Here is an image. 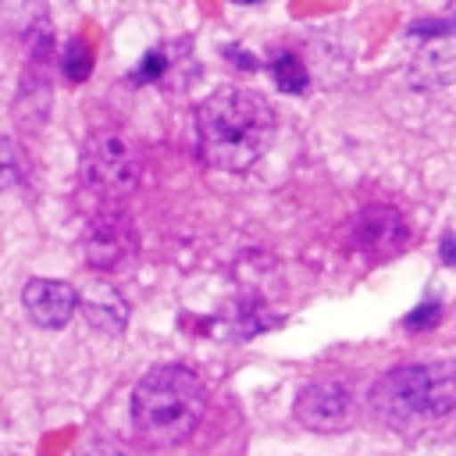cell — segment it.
Listing matches in <instances>:
<instances>
[{
    "mask_svg": "<svg viewBox=\"0 0 456 456\" xmlns=\"http://www.w3.org/2000/svg\"><path fill=\"white\" fill-rule=\"evenodd\" d=\"M196 139L200 157L210 167L242 175L267 153L274 139V110L253 89H214L196 107Z\"/></svg>",
    "mask_w": 456,
    "mask_h": 456,
    "instance_id": "1",
    "label": "cell"
},
{
    "mask_svg": "<svg viewBox=\"0 0 456 456\" xmlns=\"http://www.w3.org/2000/svg\"><path fill=\"white\" fill-rule=\"evenodd\" d=\"M370 410L395 431H428L456 413V360H413L370 385Z\"/></svg>",
    "mask_w": 456,
    "mask_h": 456,
    "instance_id": "2",
    "label": "cell"
},
{
    "mask_svg": "<svg viewBox=\"0 0 456 456\" xmlns=\"http://www.w3.org/2000/svg\"><path fill=\"white\" fill-rule=\"evenodd\" d=\"M128 410L135 435L153 449H167L200 428L207 413V388L189 367L164 363L139 378Z\"/></svg>",
    "mask_w": 456,
    "mask_h": 456,
    "instance_id": "3",
    "label": "cell"
},
{
    "mask_svg": "<svg viewBox=\"0 0 456 456\" xmlns=\"http://www.w3.org/2000/svg\"><path fill=\"white\" fill-rule=\"evenodd\" d=\"M142 178V160L132 139H125L114 128L93 132L86 150H82V185L103 200V203H121L125 196L135 192Z\"/></svg>",
    "mask_w": 456,
    "mask_h": 456,
    "instance_id": "4",
    "label": "cell"
},
{
    "mask_svg": "<svg viewBox=\"0 0 456 456\" xmlns=\"http://www.w3.org/2000/svg\"><path fill=\"white\" fill-rule=\"evenodd\" d=\"M410 36L420 39V50L410 57V82L417 89H438L456 82V14L420 18L410 25Z\"/></svg>",
    "mask_w": 456,
    "mask_h": 456,
    "instance_id": "5",
    "label": "cell"
},
{
    "mask_svg": "<svg viewBox=\"0 0 456 456\" xmlns=\"http://www.w3.org/2000/svg\"><path fill=\"white\" fill-rule=\"evenodd\" d=\"M413 239L410 221L392 203H370L346 224V246L367 260H392L399 256Z\"/></svg>",
    "mask_w": 456,
    "mask_h": 456,
    "instance_id": "6",
    "label": "cell"
},
{
    "mask_svg": "<svg viewBox=\"0 0 456 456\" xmlns=\"http://www.w3.org/2000/svg\"><path fill=\"white\" fill-rule=\"evenodd\" d=\"M82 253L86 264L96 271H125L139 256V235L125 210L103 207L86 221L82 232Z\"/></svg>",
    "mask_w": 456,
    "mask_h": 456,
    "instance_id": "7",
    "label": "cell"
},
{
    "mask_svg": "<svg viewBox=\"0 0 456 456\" xmlns=\"http://www.w3.org/2000/svg\"><path fill=\"white\" fill-rule=\"evenodd\" d=\"M296 420L317 435H338L356 420V395L338 378H317L296 395Z\"/></svg>",
    "mask_w": 456,
    "mask_h": 456,
    "instance_id": "8",
    "label": "cell"
},
{
    "mask_svg": "<svg viewBox=\"0 0 456 456\" xmlns=\"http://www.w3.org/2000/svg\"><path fill=\"white\" fill-rule=\"evenodd\" d=\"M50 64H53V36H50V25H43L28 39V64H25V75H21L18 100H14V110H18L25 128H39L46 121L50 89H53Z\"/></svg>",
    "mask_w": 456,
    "mask_h": 456,
    "instance_id": "9",
    "label": "cell"
},
{
    "mask_svg": "<svg viewBox=\"0 0 456 456\" xmlns=\"http://www.w3.org/2000/svg\"><path fill=\"white\" fill-rule=\"evenodd\" d=\"M21 303L39 328H64L78 310V289L61 278H28L21 289Z\"/></svg>",
    "mask_w": 456,
    "mask_h": 456,
    "instance_id": "10",
    "label": "cell"
},
{
    "mask_svg": "<svg viewBox=\"0 0 456 456\" xmlns=\"http://www.w3.org/2000/svg\"><path fill=\"white\" fill-rule=\"evenodd\" d=\"M78 310L86 314L89 328L103 331V335H121L125 324H128V303L125 296L107 285V281H93L78 292Z\"/></svg>",
    "mask_w": 456,
    "mask_h": 456,
    "instance_id": "11",
    "label": "cell"
},
{
    "mask_svg": "<svg viewBox=\"0 0 456 456\" xmlns=\"http://www.w3.org/2000/svg\"><path fill=\"white\" fill-rule=\"evenodd\" d=\"M43 25H50L43 0H0V36H18L28 43Z\"/></svg>",
    "mask_w": 456,
    "mask_h": 456,
    "instance_id": "12",
    "label": "cell"
},
{
    "mask_svg": "<svg viewBox=\"0 0 456 456\" xmlns=\"http://www.w3.org/2000/svg\"><path fill=\"white\" fill-rule=\"evenodd\" d=\"M25 185V157L11 135H0V196L18 192Z\"/></svg>",
    "mask_w": 456,
    "mask_h": 456,
    "instance_id": "13",
    "label": "cell"
},
{
    "mask_svg": "<svg viewBox=\"0 0 456 456\" xmlns=\"http://www.w3.org/2000/svg\"><path fill=\"white\" fill-rule=\"evenodd\" d=\"M271 75H274L278 89H285V93H303V89H306V82H310V75H306L303 61H299V57H292V53L278 57V61L271 64Z\"/></svg>",
    "mask_w": 456,
    "mask_h": 456,
    "instance_id": "14",
    "label": "cell"
},
{
    "mask_svg": "<svg viewBox=\"0 0 456 456\" xmlns=\"http://www.w3.org/2000/svg\"><path fill=\"white\" fill-rule=\"evenodd\" d=\"M89 71H93V50L86 46L82 36H71L68 46H64V75L71 82H86Z\"/></svg>",
    "mask_w": 456,
    "mask_h": 456,
    "instance_id": "15",
    "label": "cell"
},
{
    "mask_svg": "<svg viewBox=\"0 0 456 456\" xmlns=\"http://www.w3.org/2000/svg\"><path fill=\"white\" fill-rule=\"evenodd\" d=\"M442 317V306L435 303V299H428V303H420L410 317H406V328H413V331H420V328H431L435 321Z\"/></svg>",
    "mask_w": 456,
    "mask_h": 456,
    "instance_id": "16",
    "label": "cell"
},
{
    "mask_svg": "<svg viewBox=\"0 0 456 456\" xmlns=\"http://www.w3.org/2000/svg\"><path fill=\"white\" fill-rule=\"evenodd\" d=\"M160 71H164V53H146V57H142V68H139V75H135V78H142V82H146V78H157Z\"/></svg>",
    "mask_w": 456,
    "mask_h": 456,
    "instance_id": "17",
    "label": "cell"
},
{
    "mask_svg": "<svg viewBox=\"0 0 456 456\" xmlns=\"http://www.w3.org/2000/svg\"><path fill=\"white\" fill-rule=\"evenodd\" d=\"M442 256H445V264H452V267H456V239H452V235H445V239H442Z\"/></svg>",
    "mask_w": 456,
    "mask_h": 456,
    "instance_id": "18",
    "label": "cell"
},
{
    "mask_svg": "<svg viewBox=\"0 0 456 456\" xmlns=\"http://www.w3.org/2000/svg\"><path fill=\"white\" fill-rule=\"evenodd\" d=\"M235 4H260V0H235Z\"/></svg>",
    "mask_w": 456,
    "mask_h": 456,
    "instance_id": "19",
    "label": "cell"
},
{
    "mask_svg": "<svg viewBox=\"0 0 456 456\" xmlns=\"http://www.w3.org/2000/svg\"><path fill=\"white\" fill-rule=\"evenodd\" d=\"M89 456H114V452H89Z\"/></svg>",
    "mask_w": 456,
    "mask_h": 456,
    "instance_id": "20",
    "label": "cell"
}]
</instances>
